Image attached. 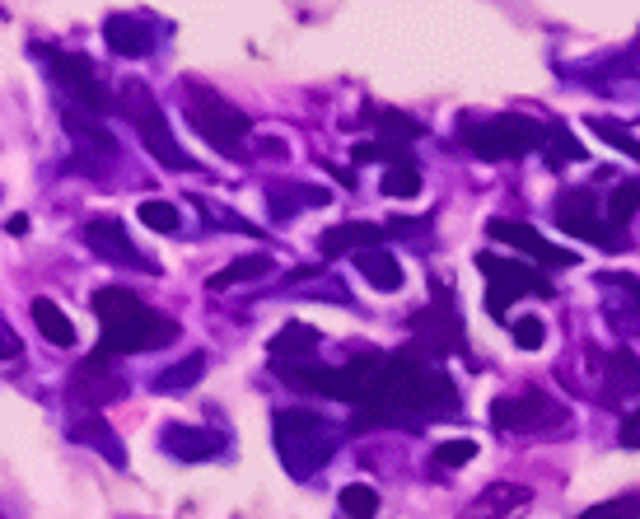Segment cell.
Masks as SVG:
<instances>
[{
  "label": "cell",
  "instance_id": "cell-1",
  "mask_svg": "<svg viewBox=\"0 0 640 519\" xmlns=\"http://www.w3.org/2000/svg\"><path fill=\"white\" fill-rule=\"evenodd\" d=\"M94 314L103 323L98 351L90 356V366H108L113 356H141V351H160L178 337V323L164 319L160 309H150L131 296V290H98L94 296Z\"/></svg>",
  "mask_w": 640,
  "mask_h": 519
},
{
  "label": "cell",
  "instance_id": "cell-16",
  "mask_svg": "<svg viewBox=\"0 0 640 519\" xmlns=\"http://www.w3.org/2000/svg\"><path fill=\"white\" fill-rule=\"evenodd\" d=\"M61 123H66V131H71L75 141H80V150H84V154H98V160H103V169L113 164L117 141H113V136L98 127V117H90V113L71 108V103H61Z\"/></svg>",
  "mask_w": 640,
  "mask_h": 519
},
{
  "label": "cell",
  "instance_id": "cell-25",
  "mask_svg": "<svg viewBox=\"0 0 640 519\" xmlns=\"http://www.w3.org/2000/svg\"><path fill=\"white\" fill-rule=\"evenodd\" d=\"M271 272V257H234L230 267H220L211 281V290H230V286H238V281H257V276H267Z\"/></svg>",
  "mask_w": 640,
  "mask_h": 519
},
{
  "label": "cell",
  "instance_id": "cell-9",
  "mask_svg": "<svg viewBox=\"0 0 640 519\" xmlns=\"http://www.w3.org/2000/svg\"><path fill=\"white\" fill-rule=\"evenodd\" d=\"M570 412L561 403H551L547 393L538 389H524L514 397H496L491 403V426L496 430H547V426H561Z\"/></svg>",
  "mask_w": 640,
  "mask_h": 519
},
{
  "label": "cell",
  "instance_id": "cell-31",
  "mask_svg": "<svg viewBox=\"0 0 640 519\" xmlns=\"http://www.w3.org/2000/svg\"><path fill=\"white\" fill-rule=\"evenodd\" d=\"M640 211V183H621L608 197V224L613 230H627V220Z\"/></svg>",
  "mask_w": 640,
  "mask_h": 519
},
{
  "label": "cell",
  "instance_id": "cell-18",
  "mask_svg": "<svg viewBox=\"0 0 640 519\" xmlns=\"http://www.w3.org/2000/svg\"><path fill=\"white\" fill-rule=\"evenodd\" d=\"M127 393V379H108V370L103 366H84L75 370L71 379V397H84V407H98V403H108V397H123Z\"/></svg>",
  "mask_w": 640,
  "mask_h": 519
},
{
  "label": "cell",
  "instance_id": "cell-28",
  "mask_svg": "<svg viewBox=\"0 0 640 519\" xmlns=\"http://www.w3.org/2000/svg\"><path fill=\"white\" fill-rule=\"evenodd\" d=\"M608 397H617V393H631V389H640V360L631 356V351H617L613 360H608Z\"/></svg>",
  "mask_w": 640,
  "mask_h": 519
},
{
  "label": "cell",
  "instance_id": "cell-22",
  "mask_svg": "<svg viewBox=\"0 0 640 519\" xmlns=\"http://www.w3.org/2000/svg\"><path fill=\"white\" fill-rule=\"evenodd\" d=\"M356 267H360V276H365L374 290H397V286H403V267H397V257L384 253V249L356 253Z\"/></svg>",
  "mask_w": 640,
  "mask_h": 519
},
{
  "label": "cell",
  "instance_id": "cell-27",
  "mask_svg": "<svg viewBox=\"0 0 640 519\" xmlns=\"http://www.w3.org/2000/svg\"><path fill=\"white\" fill-rule=\"evenodd\" d=\"M543 150H547V164H551V169H561V164L584 160V154H590V150H584V146H580L561 123H551V127H547V146H543Z\"/></svg>",
  "mask_w": 640,
  "mask_h": 519
},
{
  "label": "cell",
  "instance_id": "cell-36",
  "mask_svg": "<svg viewBox=\"0 0 640 519\" xmlns=\"http://www.w3.org/2000/svg\"><path fill=\"white\" fill-rule=\"evenodd\" d=\"M473 459H477V440H444L435 449L440 469H463V463H473Z\"/></svg>",
  "mask_w": 640,
  "mask_h": 519
},
{
  "label": "cell",
  "instance_id": "cell-19",
  "mask_svg": "<svg viewBox=\"0 0 640 519\" xmlns=\"http://www.w3.org/2000/svg\"><path fill=\"white\" fill-rule=\"evenodd\" d=\"M71 440H80V445H90V449H94V454H103V459H108V463H113V469H127V449H123V445H117V436H113V426H108V422H103V417H94V412H90V417H84V422H75V426H71Z\"/></svg>",
  "mask_w": 640,
  "mask_h": 519
},
{
  "label": "cell",
  "instance_id": "cell-34",
  "mask_svg": "<svg viewBox=\"0 0 640 519\" xmlns=\"http://www.w3.org/2000/svg\"><path fill=\"white\" fill-rule=\"evenodd\" d=\"M136 216H141L146 224H150V230H160V234H178V206H168V201H141V211H136Z\"/></svg>",
  "mask_w": 640,
  "mask_h": 519
},
{
  "label": "cell",
  "instance_id": "cell-24",
  "mask_svg": "<svg viewBox=\"0 0 640 519\" xmlns=\"http://www.w3.org/2000/svg\"><path fill=\"white\" fill-rule=\"evenodd\" d=\"M201 374H206V351H193V356H183L173 370L154 374V393H178V389H193Z\"/></svg>",
  "mask_w": 640,
  "mask_h": 519
},
{
  "label": "cell",
  "instance_id": "cell-11",
  "mask_svg": "<svg viewBox=\"0 0 640 519\" xmlns=\"http://www.w3.org/2000/svg\"><path fill=\"white\" fill-rule=\"evenodd\" d=\"M84 244H90L103 263H113V267H131V272H146V276L160 272V263H150V257L127 239L123 220H113V216H98V220L84 224Z\"/></svg>",
  "mask_w": 640,
  "mask_h": 519
},
{
  "label": "cell",
  "instance_id": "cell-35",
  "mask_svg": "<svg viewBox=\"0 0 640 519\" xmlns=\"http://www.w3.org/2000/svg\"><path fill=\"white\" fill-rule=\"evenodd\" d=\"M510 337H514L519 351H538V346L547 342V327H543V319H514Z\"/></svg>",
  "mask_w": 640,
  "mask_h": 519
},
{
  "label": "cell",
  "instance_id": "cell-17",
  "mask_svg": "<svg viewBox=\"0 0 640 519\" xmlns=\"http://www.w3.org/2000/svg\"><path fill=\"white\" fill-rule=\"evenodd\" d=\"M309 206H327L323 187H309V183H271L267 187V211H271L276 224L290 220V216H300V211H309Z\"/></svg>",
  "mask_w": 640,
  "mask_h": 519
},
{
  "label": "cell",
  "instance_id": "cell-30",
  "mask_svg": "<svg viewBox=\"0 0 640 519\" xmlns=\"http://www.w3.org/2000/svg\"><path fill=\"white\" fill-rule=\"evenodd\" d=\"M590 131H594V136H603V141H608L613 150L631 154V160L640 164V141H636V136H631L627 127H621V123H613V117H590Z\"/></svg>",
  "mask_w": 640,
  "mask_h": 519
},
{
  "label": "cell",
  "instance_id": "cell-6",
  "mask_svg": "<svg viewBox=\"0 0 640 519\" xmlns=\"http://www.w3.org/2000/svg\"><path fill=\"white\" fill-rule=\"evenodd\" d=\"M33 51L47 61L51 80L66 90V103H71V108H84L90 117H103V113L117 108L113 94H108V84L98 80V66L84 57V51H61V47H33Z\"/></svg>",
  "mask_w": 640,
  "mask_h": 519
},
{
  "label": "cell",
  "instance_id": "cell-8",
  "mask_svg": "<svg viewBox=\"0 0 640 519\" xmlns=\"http://www.w3.org/2000/svg\"><path fill=\"white\" fill-rule=\"evenodd\" d=\"M557 224L566 234L590 239V244H598V249H621L627 244V234L613 230V224L598 216V201H594V193H584V187H570V193L557 197Z\"/></svg>",
  "mask_w": 640,
  "mask_h": 519
},
{
  "label": "cell",
  "instance_id": "cell-14",
  "mask_svg": "<svg viewBox=\"0 0 640 519\" xmlns=\"http://www.w3.org/2000/svg\"><path fill=\"white\" fill-rule=\"evenodd\" d=\"M103 38H108V47L117 51V57L141 61V57H150V51H154L160 33H154V24L141 20V14H108V24H103Z\"/></svg>",
  "mask_w": 640,
  "mask_h": 519
},
{
  "label": "cell",
  "instance_id": "cell-29",
  "mask_svg": "<svg viewBox=\"0 0 640 519\" xmlns=\"http://www.w3.org/2000/svg\"><path fill=\"white\" fill-rule=\"evenodd\" d=\"M341 515L346 519H374L379 515V492L365 487V482H351V487L341 492Z\"/></svg>",
  "mask_w": 640,
  "mask_h": 519
},
{
  "label": "cell",
  "instance_id": "cell-32",
  "mask_svg": "<svg viewBox=\"0 0 640 519\" xmlns=\"http://www.w3.org/2000/svg\"><path fill=\"white\" fill-rule=\"evenodd\" d=\"M524 500H528L524 487H505V482H496V487L473 506V515H505L510 506H524Z\"/></svg>",
  "mask_w": 640,
  "mask_h": 519
},
{
  "label": "cell",
  "instance_id": "cell-33",
  "mask_svg": "<svg viewBox=\"0 0 640 519\" xmlns=\"http://www.w3.org/2000/svg\"><path fill=\"white\" fill-rule=\"evenodd\" d=\"M580 519H640V492L613 496V500H603V506H590Z\"/></svg>",
  "mask_w": 640,
  "mask_h": 519
},
{
  "label": "cell",
  "instance_id": "cell-7",
  "mask_svg": "<svg viewBox=\"0 0 640 519\" xmlns=\"http://www.w3.org/2000/svg\"><path fill=\"white\" fill-rule=\"evenodd\" d=\"M477 267L487 272V281H491V290H487V314L491 319H505L510 314V300H524V296H533V300H557V290H551L547 276L524 267V263H510V257L481 253Z\"/></svg>",
  "mask_w": 640,
  "mask_h": 519
},
{
  "label": "cell",
  "instance_id": "cell-2",
  "mask_svg": "<svg viewBox=\"0 0 640 519\" xmlns=\"http://www.w3.org/2000/svg\"><path fill=\"white\" fill-rule=\"evenodd\" d=\"M341 430L333 422H323L318 412H276V454L295 477H314L327 459L337 454Z\"/></svg>",
  "mask_w": 640,
  "mask_h": 519
},
{
  "label": "cell",
  "instance_id": "cell-39",
  "mask_svg": "<svg viewBox=\"0 0 640 519\" xmlns=\"http://www.w3.org/2000/svg\"><path fill=\"white\" fill-rule=\"evenodd\" d=\"M5 230H10V234H24V230H28V216H10Z\"/></svg>",
  "mask_w": 640,
  "mask_h": 519
},
{
  "label": "cell",
  "instance_id": "cell-21",
  "mask_svg": "<svg viewBox=\"0 0 640 519\" xmlns=\"http://www.w3.org/2000/svg\"><path fill=\"white\" fill-rule=\"evenodd\" d=\"M370 123L384 131V146H393V150H411V141H421L426 136V127L417 123V117H403L397 108H374Z\"/></svg>",
  "mask_w": 640,
  "mask_h": 519
},
{
  "label": "cell",
  "instance_id": "cell-20",
  "mask_svg": "<svg viewBox=\"0 0 640 519\" xmlns=\"http://www.w3.org/2000/svg\"><path fill=\"white\" fill-rule=\"evenodd\" d=\"M318 346V327L309 323H286L281 333L271 337V360L276 366H286V360H309V351Z\"/></svg>",
  "mask_w": 640,
  "mask_h": 519
},
{
  "label": "cell",
  "instance_id": "cell-23",
  "mask_svg": "<svg viewBox=\"0 0 640 519\" xmlns=\"http://www.w3.org/2000/svg\"><path fill=\"white\" fill-rule=\"evenodd\" d=\"M33 323L43 327V337L51 346H75V323L61 314V304H51V300H33Z\"/></svg>",
  "mask_w": 640,
  "mask_h": 519
},
{
  "label": "cell",
  "instance_id": "cell-3",
  "mask_svg": "<svg viewBox=\"0 0 640 519\" xmlns=\"http://www.w3.org/2000/svg\"><path fill=\"white\" fill-rule=\"evenodd\" d=\"M117 113H123L127 123L141 131L146 150H150L164 169H178V173H193V169H197L193 154H187L178 141H173V131H168V123H164L160 103H154V94L146 90L141 80H127V84H123V94H117Z\"/></svg>",
  "mask_w": 640,
  "mask_h": 519
},
{
  "label": "cell",
  "instance_id": "cell-10",
  "mask_svg": "<svg viewBox=\"0 0 640 519\" xmlns=\"http://www.w3.org/2000/svg\"><path fill=\"white\" fill-rule=\"evenodd\" d=\"M411 333H417V346L426 356L463 351V319H458V309H454V300H449L444 286H435L430 309H421V314L411 319Z\"/></svg>",
  "mask_w": 640,
  "mask_h": 519
},
{
  "label": "cell",
  "instance_id": "cell-37",
  "mask_svg": "<svg viewBox=\"0 0 640 519\" xmlns=\"http://www.w3.org/2000/svg\"><path fill=\"white\" fill-rule=\"evenodd\" d=\"M20 356H24V342L14 337V327L5 319H0V360H20Z\"/></svg>",
  "mask_w": 640,
  "mask_h": 519
},
{
  "label": "cell",
  "instance_id": "cell-4",
  "mask_svg": "<svg viewBox=\"0 0 640 519\" xmlns=\"http://www.w3.org/2000/svg\"><path fill=\"white\" fill-rule=\"evenodd\" d=\"M187 123L197 127V136L206 146H216L220 154H238L248 141V113L234 108L230 99H220L206 84H187Z\"/></svg>",
  "mask_w": 640,
  "mask_h": 519
},
{
  "label": "cell",
  "instance_id": "cell-13",
  "mask_svg": "<svg viewBox=\"0 0 640 519\" xmlns=\"http://www.w3.org/2000/svg\"><path fill=\"white\" fill-rule=\"evenodd\" d=\"M160 445L183 463H211V459H224V449H230V440L220 430H197V426H164Z\"/></svg>",
  "mask_w": 640,
  "mask_h": 519
},
{
  "label": "cell",
  "instance_id": "cell-5",
  "mask_svg": "<svg viewBox=\"0 0 640 519\" xmlns=\"http://www.w3.org/2000/svg\"><path fill=\"white\" fill-rule=\"evenodd\" d=\"M463 146H468L477 160H524V154L547 146V127H538L524 113H500L491 123H477L463 131Z\"/></svg>",
  "mask_w": 640,
  "mask_h": 519
},
{
  "label": "cell",
  "instance_id": "cell-26",
  "mask_svg": "<svg viewBox=\"0 0 640 519\" xmlns=\"http://www.w3.org/2000/svg\"><path fill=\"white\" fill-rule=\"evenodd\" d=\"M384 197H421V169L417 160H397L384 169Z\"/></svg>",
  "mask_w": 640,
  "mask_h": 519
},
{
  "label": "cell",
  "instance_id": "cell-38",
  "mask_svg": "<svg viewBox=\"0 0 640 519\" xmlns=\"http://www.w3.org/2000/svg\"><path fill=\"white\" fill-rule=\"evenodd\" d=\"M627 449H640V407L627 412V422H621V436H617Z\"/></svg>",
  "mask_w": 640,
  "mask_h": 519
},
{
  "label": "cell",
  "instance_id": "cell-15",
  "mask_svg": "<svg viewBox=\"0 0 640 519\" xmlns=\"http://www.w3.org/2000/svg\"><path fill=\"white\" fill-rule=\"evenodd\" d=\"M393 230L388 224H374V220H346V224H333L323 239H318V253L323 257H346V253H370L388 239Z\"/></svg>",
  "mask_w": 640,
  "mask_h": 519
},
{
  "label": "cell",
  "instance_id": "cell-12",
  "mask_svg": "<svg viewBox=\"0 0 640 519\" xmlns=\"http://www.w3.org/2000/svg\"><path fill=\"white\" fill-rule=\"evenodd\" d=\"M487 234L496 239V244H514V249H524L538 267H575L580 257L570 253V249H557V244H547V239L533 230V224L524 220H491L487 224Z\"/></svg>",
  "mask_w": 640,
  "mask_h": 519
}]
</instances>
